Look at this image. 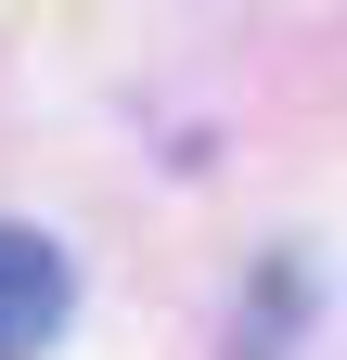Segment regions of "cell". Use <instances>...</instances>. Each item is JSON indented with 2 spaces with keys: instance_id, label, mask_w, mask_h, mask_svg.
I'll return each instance as SVG.
<instances>
[{
  "instance_id": "6da1fadb",
  "label": "cell",
  "mask_w": 347,
  "mask_h": 360,
  "mask_svg": "<svg viewBox=\"0 0 347 360\" xmlns=\"http://www.w3.org/2000/svg\"><path fill=\"white\" fill-rule=\"evenodd\" d=\"M65 309H77V270L52 232H26V219H0V360H39L65 335Z\"/></svg>"
}]
</instances>
